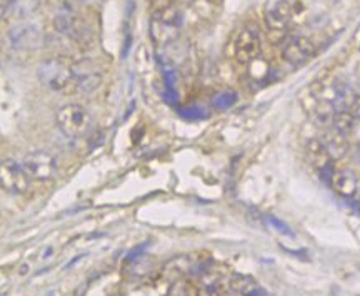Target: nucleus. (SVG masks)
I'll use <instances>...</instances> for the list:
<instances>
[{
    "label": "nucleus",
    "instance_id": "nucleus-13",
    "mask_svg": "<svg viewBox=\"0 0 360 296\" xmlns=\"http://www.w3.org/2000/svg\"><path fill=\"white\" fill-rule=\"evenodd\" d=\"M322 142H323V145H326L328 155H330L332 160H340L347 155V152H349L347 135L337 132L335 128L332 130V132H328Z\"/></svg>",
    "mask_w": 360,
    "mask_h": 296
},
{
    "label": "nucleus",
    "instance_id": "nucleus-6",
    "mask_svg": "<svg viewBox=\"0 0 360 296\" xmlns=\"http://www.w3.org/2000/svg\"><path fill=\"white\" fill-rule=\"evenodd\" d=\"M39 80L45 87H49L51 90H62L69 85L72 79V72L65 64H62L57 58H51V60H45L40 64L37 70Z\"/></svg>",
    "mask_w": 360,
    "mask_h": 296
},
{
    "label": "nucleus",
    "instance_id": "nucleus-11",
    "mask_svg": "<svg viewBox=\"0 0 360 296\" xmlns=\"http://www.w3.org/2000/svg\"><path fill=\"white\" fill-rule=\"evenodd\" d=\"M328 183H330L332 188H334L340 196H344V199H352V196L357 194V177H355L352 172H349V170H337V172L334 170Z\"/></svg>",
    "mask_w": 360,
    "mask_h": 296
},
{
    "label": "nucleus",
    "instance_id": "nucleus-20",
    "mask_svg": "<svg viewBox=\"0 0 360 296\" xmlns=\"http://www.w3.org/2000/svg\"><path fill=\"white\" fill-rule=\"evenodd\" d=\"M269 222L272 223V225L277 228V231H281L282 235H287V236H294V233H292L290 228L287 227L285 223H283V222H281V220H278V218L272 217V215H269Z\"/></svg>",
    "mask_w": 360,
    "mask_h": 296
},
{
    "label": "nucleus",
    "instance_id": "nucleus-17",
    "mask_svg": "<svg viewBox=\"0 0 360 296\" xmlns=\"http://www.w3.org/2000/svg\"><path fill=\"white\" fill-rule=\"evenodd\" d=\"M236 102H237L236 92H222V93H219V95H215V98L212 100V105L219 110H225V109H231V107L236 105Z\"/></svg>",
    "mask_w": 360,
    "mask_h": 296
},
{
    "label": "nucleus",
    "instance_id": "nucleus-10",
    "mask_svg": "<svg viewBox=\"0 0 360 296\" xmlns=\"http://www.w3.org/2000/svg\"><path fill=\"white\" fill-rule=\"evenodd\" d=\"M265 25L269 30H283L292 20V6L289 0H274L265 8Z\"/></svg>",
    "mask_w": 360,
    "mask_h": 296
},
{
    "label": "nucleus",
    "instance_id": "nucleus-2",
    "mask_svg": "<svg viewBox=\"0 0 360 296\" xmlns=\"http://www.w3.org/2000/svg\"><path fill=\"white\" fill-rule=\"evenodd\" d=\"M22 167L30 178L39 182H47L56 178L57 175V160L56 156L47 152H32L22 160Z\"/></svg>",
    "mask_w": 360,
    "mask_h": 296
},
{
    "label": "nucleus",
    "instance_id": "nucleus-14",
    "mask_svg": "<svg viewBox=\"0 0 360 296\" xmlns=\"http://www.w3.org/2000/svg\"><path fill=\"white\" fill-rule=\"evenodd\" d=\"M332 123H334V128L337 132L344 133V135H349L355 127V119L350 115V112L345 109H335L334 119H332Z\"/></svg>",
    "mask_w": 360,
    "mask_h": 296
},
{
    "label": "nucleus",
    "instance_id": "nucleus-24",
    "mask_svg": "<svg viewBox=\"0 0 360 296\" xmlns=\"http://www.w3.org/2000/svg\"><path fill=\"white\" fill-rule=\"evenodd\" d=\"M357 161H359V165H360V145L357 148Z\"/></svg>",
    "mask_w": 360,
    "mask_h": 296
},
{
    "label": "nucleus",
    "instance_id": "nucleus-8",
    "mask_svg": "<svg viewBox=\"0 0 360 296\" xmlns=\"http://www.w3.org/2000/svg\"><path fill=\"white\" fill-rule=\"evenodd\" d=\"M314 53L315 46L312 40L309 37H304V35H297V37L287 40V43L283 46L282 55L290 65L299 67L304 65L305 62H309L314 57Z\"/></svg>",
    "mask_w": 360,
    "mask_h": 296
},
{
    "label": "nucleus",
    "instance_id": "nucleus-1",
    "mask_svg": "<svg viewBox=\"0 0 360 296\" xmlns=\"http://www.w3.org/2000/svg\"><path fill=\"white\" fill-rule=\"evenodd\" d=\"M57 125L69 138H82L92 127V116L79 103H67L57 112Z\"/></svg>",
    "mask_w": 360,
    "mask_h": 296
},
{
    "label": "nucleus",
    "instance_id": "nucleus-7",
    "mask_svg": "<svg viewBox=\"0 0 360 296\" xmlns=\"http://www.w3.org/2000/svg\"><path fill=\"white\" fill-rule=\"evenodd\" d=\"M72 79L84 93L96 92L102 83V72L90 60H79L70 67Z\"/></svg>",
    "mask_w": 360,
    "mask_h": 296
},
{
    "label": "nucleus",
    "instance_id": "nucleus-19",
    "mask_svg": "<svg viewBox=\"0 0 360 296\" xmlns=\"http://www.w3.org/2000/svg\"><path fill=\"white\" fill-rule=\"evenodd\" d=\"M345 109L350 112V115H352L355 120H360V95H354L350 98Z\"/></svg>",
    "mask_w": 360,
    "mask_h": 296
},
{
    "label": "nucleus",
    "instance_id": "nucleus-18",
    "mask_svg": "<svg viewBox=\"0 0 360 296\" xmlns=\"http://www.w3.org/2000/svg\"><path fill=\"white\" fill-rule=\"evenodd\" d=\"M192 295V288L187 281L184 280H177L174 281L172 286H170L167 296H191Z\"/></svg>",
    "mask_w": 360,
    "mask_h": 296
},
{
    "label": "nucleus",
    "instance_id": "nucleus-9",
    "mask_svg": "<svg viewBox=\"0 0 360 296\" xmlns=\"http://www.w3.org/2000/svg\"><path fill=\"white\" fill-rule=\"evenodd\" d=\"M305 155H307L309 163L312 165L317 172H321V175H326L327 182H330L332 172H334V168H332V161L334 160L328 155L323 142L319 140V138L309 140L307 145H305Z\"/></svg>",
    "mask_w": 360,
    "mask_h": 296
},
{
    "label": "nucleus",
    "instance_id": "nucleus-26",
    "mask_svg": "<svg viewBox=\"0 0 360 296\" xmlns=\"http://www.w3.org/2000/svg\"><path fill=\"white\" fill-rule=\"evenodd\" d=\"M357 208H359V212H360V203H359V205H357Z\"/></svg>",
    "mask_w": 360,
    "mask_h": 296
},
{
    "label": "nucleus",
    "instance_id": "nucleus-4",
    "mask_svg": "<svg viewBox=\"0 0 360 296\" xmlns=\"http://www.w3.org/2000/svg\"><path fill=\"white\" fill-rule=\"evenodd\" d=\"M260 35L254 27H245L238 32L236 42H233V55L238 64H252L260 55Z\"/></svg>",
    "mask_w": 360,
    "mask_h": 296
},
{
    "label": "nucleus",
    "instance_id": "nucleus-21",
    "mask_svg": "<svg viewBox=\"0 0 360 296\" xmlns=\"http://www.w3.org/2000/svg\"><path fill=\"white\" fill-rule=\"evenodd\" d=\"M182 115L187 116V119H200L204 114H202L199 109H195V107H191V109L182 110Z\"/></svg>",
    "mask_w": 360,
    "mask_h": 296
},
{
    "label": "nucleus",
    "instance_id": "nucleus-12",
    "mask_svg": "<svg viewBox=\"0 0 360 296\" xmlns=\"http://www.w3.org/2000/svg\"><path fill=\"white\" fill-rule=\"evenodd\" d=\"M56 29L60 34L69 35L72 39H80V35L84 32L82 22H80L79 17L70 11H62L57 13Z\"/></svg>",
    "mask_w": 360,
    "mask_h": 296
},
{
    "label": "nucleus",
    "instance_id": "nucleus-23",
    "mask_svg": "<svg viewBox=\"0 0 360 296\" xmlns=\"http://www.w3.org/2000/svg\"><path fill=\"white\" fill-rule=\"evenodd\" d=\"M245 296H267L265 293H260V291H252V293L245 295Z\"/></svg>",
    "mask_w": 360,
    "mask_h": 296
},
{
    "label": "nucleus",
    "instance_id": "nucleus-3",
    "mask_svg": "<svg viewBox=\"0 0 360 296\" xmlns=\"http://www.w3.org/2000/svg\"><path fill=\"white\" fill-rule=\"evenodd\" d=\"M8 40H11V46L15 51H37L44 46V32L40 29L39 24L34 22H24V24L15 25L8 32Z\"/></svg>",
    "mask_w": 360,
    "mask_h": 296
},
{
    "label": "nucleus",
    "instance_id": "nucleus-16",
    "mask_svg": "<svg viewBox=\"0 0 360 296\" xmlns=\"http://www.w3.org/2000/svg\"><path fill=\"white\" fill-rule=\"evenodd\" d=\"M231 288L236 291V293H242L245 296L255 290V283L250 280V278L237 275L231 280Z\"/></svg>",
    "mask_w": 360,
    "mask_h": 296
},
{
    "label": "nucleus",
    "instance_id": "nucleus-5",
    "mask_svg": "<svg viewBox=\"0 0 360 296\" xmlns=\"http://www.w3.org/2000/svg\"><path fill=\"white\" fill-rule=\"evenodd\" d=\"M30 177L15 160L0 161V187L11 194H24L29 188Z\"/></svg>",
    "mask_w": 360,
    "mask_h": 296
},
{
    "label": "nucleus",
    "instance_id": "nucleus-22",
    "mask_svg": "<svg viewBox=\"0 0 360 296\" xmlns=\"http://www.w3.org/2000/svg\"><path fill=\"white\" fill-rule=\"evenodd\" d=\"M12 8V0H0V20L7 15V12Z\"/></svg>",
    "mask_w": 360,
    "mask_h": 296
},
{
    "label": "nucleus",
    "instance_id": "nucleus-15",
    "mask_svg": "<svg viewBox=\"0 0 360 296\" xmlns=\"http://www.w3.org/2000/svg\"><path fill=\"white\" fill-rule=\"evenodd\" d=\"M40 0H12V8L17 12V15L29 17L37 11Z\"/></svg>",
    "mask_w": 360,
    "mask_h": 296
},
{
    "label": "nucleus",
    "instance_id": "nucleus-25",
    "mask_svg": "<svg viewBox=\"0 0 360 296\" xmlns=\"http://www.w3.org/2000/svg\"><path fill=\"white\" fill-rule=\"evenodd\" d=\"M82 2H85V4H92L94 0H82Z\"/></svg>",
    "mask_w": 360,
    "mask_h": 296
}]
</instances>
